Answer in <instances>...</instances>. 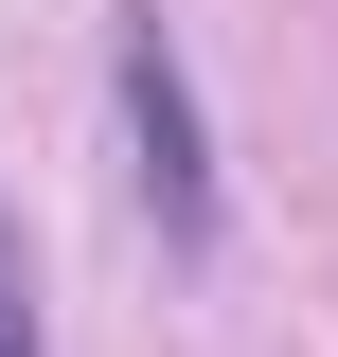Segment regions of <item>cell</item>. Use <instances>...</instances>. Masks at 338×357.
Wrapping results in <instances>:
<instances>
[{
  "label": "cell",
  "instance_id": "cell-1",
  "mask_svg": "<svg viewBox=\"0 0 338 357\" xmlns=\"http://www.w3.org/2000/svg\"><path fill=\"white\" fill-rule=\"evenodd\" d=\"M125 161H143V215H161V250H214V161H196V72H178L161 0L125 18Z\"/></svg>",
  "mask_w": 338,
  "mask_h": 357
},
{
  "label": "cell",
  "instance_id": "cell-2",
  "mask_svg": "<svg viewBox=\"0 0 338 357\" xmlns=\"http://www.w3.org/2000/svg\"><path fill=\"white\" fill-rule=\"evenodd\" d=\"M0 357H36V250H18V215H0Z\"/></svg>",
  "mask_w": 338,
  "mask_h": 357
}]
</instances>
